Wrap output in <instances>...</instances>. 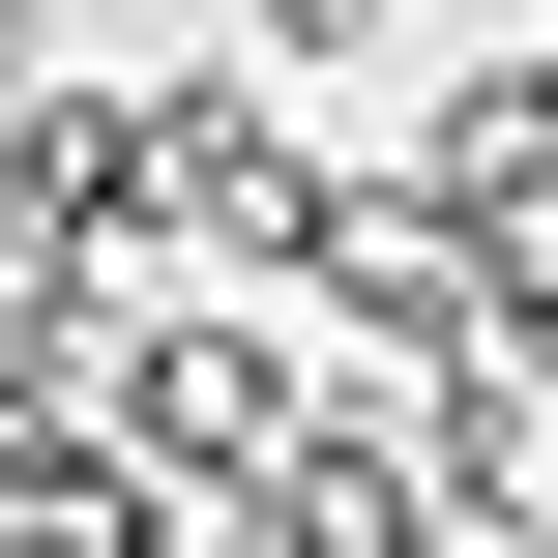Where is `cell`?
I'll return each instance as SVG.
<instances>
[{
  "label": "cell",
  "mask_w": 558,
  "mask_h": 558,
  "mask_svg": "<svg viewBox=\"0 0 558 558\" xmlns=\"http://www.w3.org/2000/svg\"><path fill=\"white\" fill-rule=\"evenodd\" d=\"M530 59H558V29H530Z\"/></svg>",
  "instance_id": "obj_8"
},
{
  "label": "cell",
  "mask_w": 558,
  "mask_h": 558,
  "mask_svg": "<svg viewBox=\"0 0 558 558\" xmlns=\"http://www.w3.org/2000/svg\"><path fill=\"white\" fill-rule=\"evenodd\" d=\"M294 294L353 324V383H441V353H471V206H441V177H324Z\"/></svg>",
  "instance_id": "obj_2"
},
{
  "label": "cell",
  "mask_w": 558,
  "mask_h": 558,
  "mask_svg": "<svg viewBox=\"0 0 558 558\" xmlns=\"http://www.w3.org/2000/svg\"><path fill=\"white\" fill-rule=\"evenodd\" d=\"M412 29H441V0H235V59H294V88H324V59H412Z\"/></svg>",
  "instance_id": "obj_6"
},
{
  "label": "cell",
  "mask_w": 558,
  "mask_h": 558,
  "mask_svg": "<svg viewBox=\"0 0 558 558\" xmlns=\"http://www.w3.org/2000/svg\"><path fill=\"white\" fill-rule=\"evenodd\" d=\"M59 88H88V59H59V0H0V118H59Z\"/></svg>",
  "instance_id": "obj_7"
},
{
  "label": "cell",
  "mask_w": 558,
  "mask_h": 558,
  "mask_svg": "<svg viewBox=\"0 0 558 558\" xmlns=\"http://www.w3.org/2000/svg\"><path fill=\"white\" fill-rule=\"evenodd\" d=\"M0 265H118V294H147V88L0 118Z\"/></svg>",
  "instance_id": "obj_5"
},
{
  "label": "cell",
  "mask_w": 558,
  "mask_h": 558,
  "mask_svg": "<svg viewBox=\"0 0 558 558\" xmlns=\"http://www.w3.org/2000/svg\"><path fill=\"white\" fill-rule=\"evenodd\" d=\"M294 235H324L294 59H147V294H294Z\"/></svg>",
  "instance_id": "obj_1"
},
{
  "label": "cell",
  "mask_w": 558,
  "mask_h": 558,
  "mask_svg": "<svg viewBox=\"0 0 558 558\" xmlns=\"http://www.w3.org/2000/svg\"><path fill=\"white\" fill-rule=\"evenodd\" d=\"M118 383H147V294L118 265H0V471H88Z\"/></svg>",
  "instance_id": "obj_3"
},
{
  "label": "cell",
  "mask_w": 558,
  "mask_h": 558,
  "mask_svg": "<svg viewBox=\"0 0 558 558\" xmlns=\"http://www.w3.org/2000/svg\"><path fill=\"white\" fill-rule=\"evenodd\" d=\"M265 558H471V530H441V441H412V383H324V441L265 471Z\"/></svg>",
  "instance_id": "obj_4"
}]
</instances>
